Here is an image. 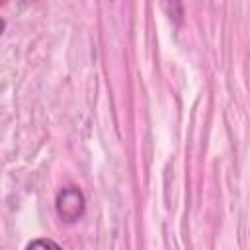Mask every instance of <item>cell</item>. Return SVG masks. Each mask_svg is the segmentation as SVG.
<instances>
[{
  "instance_id": "obj_1",
  "label": "cell",
  "mask_w": 250,
  "mask_h": 250,
  "mask_svg": "<svg viewBox=\"0 0 250 250\" xmlns=\"http://www.w3.org/2000/svg\"><path fill=\"white\" fill-rule=\"evenodd\" d=\"M84 207H86V201H84V195L78 188L68 186V188H62L59 191V195H57V213L62 221H66V223L78 221L84 215Z\"/></svg>"
},
{
  "instance_id": "obj_2",
  "label": "cell",
  "mask_w": 250,
  "mask_h": 250,
  "mask_svg": "<svg viewBox=\"0 0 250 250\" xmlns=\"http://www.w3.org/2000/svg\"><path fill=\"white\" fill-rule=\"evenodd\" d=\"M25 250H62V248L51 238H35L25 246Z\"/></svg>"
}]
</instances>
